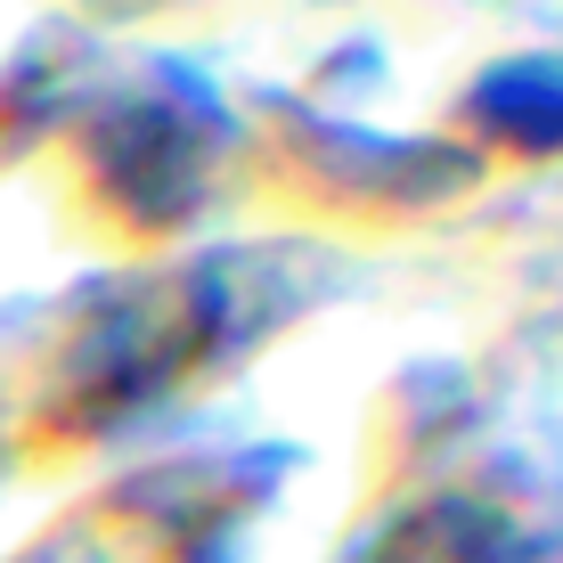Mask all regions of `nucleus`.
Masks as SVG:
<instances>
[{"mask_svg":"<svg viewBox=\"0 0 563 563\" xmlns=\"http://www.w3.org/2000/svg\"><path fill=\"white\" fill-rule=\"evenodd\" d=\"M465 114L498 147L522 155H563V57H507L465 90Z\"/></svg>","mask_w":563,"mask_h":563,"instance_id":"obj_4","label":"nucleus"},{"mask_svg":"<svg viewBox=\"0 0 563 563\" xmlns=\"http://www.w3.org/2000/svg\"><path fill=\"white\" fill-rule=\"evenodd\" d=\"M82 140H90V180L140 229H172L205 205L238 123L205 74H188L180 57H147L123 90L99 99Z\"/></svg>","mask_w":563,"mask_h":563,"instance_id":"obj_2","label":"nucleus"},{"mask_svg":"<svg viewBox=\"0 0 563 563\" xmlns=\"http://www.w3.org/2000/svg\"><path fill=\"white\" fill-rule=\"evenodd\" d=\"M302 295H310V262L269 254V245H229V254L147 269L82 319L66 352V417L123 424L131 409H155L188 376L238 360L286 310H302Z\"/></svg>","mask_w":563,"mask_h":563,"instance_id":"obj_1","label":"nucleus"},{"mask_svg":"<svg viewBox=\"0 0 563 563\" xmlns=\"http://www.w3.org/2000/svg\"><path fill=\"white\" fill-rule=\"evenodd\" d=\"M352 563H555V539L507 490H433L376 522Z\"/></svg>","mask_w":563,"mask_h":563,"instance_id":"obj_3","label":"nucleus"}]
</instances>
